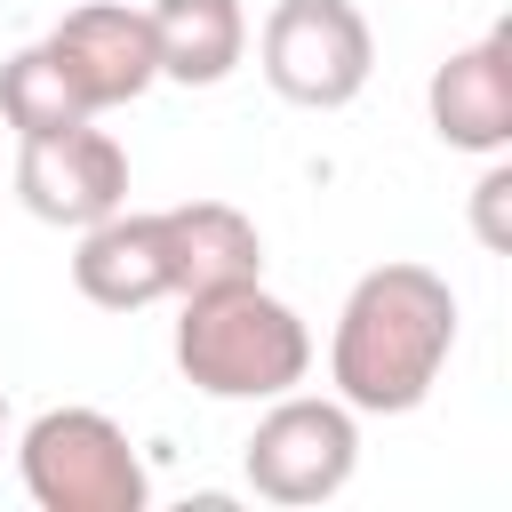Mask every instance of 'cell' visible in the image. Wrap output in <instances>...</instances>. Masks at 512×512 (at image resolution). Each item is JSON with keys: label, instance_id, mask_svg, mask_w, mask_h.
<instances>
[{"label": "cell", "instance_id": "obj_14", "mask_svg": "<svg viewBox=\"0 0 512 512\" xmlns=\"http://www.w3.org/2000/svg\"><path fill=\"white\" fill-rule=\"evenodd\" d=\"M0 432H8V392H0Z\"/></svg>", "mask_w": 512, "mask_h": 512}, {"label": "cell", "instance_id": "obj_1", "mask_svg": "<svg viewBox=\"0 0 512 512\" xmlns=\"http://www.w3.org/2000/svg\"><path fill=\"white\" fill-rule=\"evenodd\" d=\"M456 352V288L432 264H376L352 280L336 336H328V384L352 416H408L440 384Z\"/></svg>", "mask_w": 512, "mask_h": 512}, {"label": "cell", "instance_id": "obj_7", "mask_svg": "<svg viewBox=\"0 0 512 512\" xmlns=\"http://www.w3.org/2000/svg\"><path fill=\"white\" fill-rule=\"evenodd\" d=\"M48 56L64 64V80L80 88L88 112L136 104V96L160 80L152 16H144V8H120V0H88V8H72V16L48 32Z\"/></svg>", "mask_w": 512, "mask_h": 512}, {"label": "cell", "instance_id": "obj_2", "mask_svg": "<svg viewBox=\"0 0 512 512\" xmlns=\"http://www.w3.org/2000/svg\"><path fill=\"white\" fill-rule=\"evenodd\" d=\"M176 368L208 400H280L312 376V328L264 280L200 288L176 320Z\"/></svg>", "mask_w": 512, "mask_h": 512}, {"label": "cell", "instance_id": "obj_12", "mask_svg": "<svg viewBox=\"0 0 512 512\" xmlns=\"http://www.w3.org/2000/svg\"><path fill=\"white\" fill-rule=\"evenodd\" d=\"M0 120L16 128V144L24 136H56V128H80V120H96L88 104H80V88L64 80V64L48 56V40H32V48H16L8 64H0Z\"/></svg>", "mask_w": 512, "mask_h": 512}, {"label": "cell", "instance_id": "obj_11", "mask_svg": "<svg viewBox=\"0 0 512 512\" xmlns=\"http://www.w3.org/2000/svg\"><path fill=\"white\" fill-rule=\"evenodd\" d=\"M152 56H160V80H184V88H216L240 72L248 56V16L240 0H152Z\"/></svg>", "mask_w": 512, "mask_h": 512}, {"label": "cell", "instance_id": "obj_13", "mask_svg": "<svg viewBox=\"0 0 512 512\" xmlns=\"http://www.w3.org/2000/svg\"><path fill=\"white\" fill-rule=\"evenodd\" d=\"M504 208H512V168H504V152L488 160V176L472 184V232H480V248H512V224H504Z\"/></svg>", "mask_w": 512, "mask_h": 512}, {"label": "cell", "instance_id": "obj_5", "mask_svg": "<svg viewBox=\"0 0 512 512\" xmlns=\"http://www.w3.org/2000/svg\"><path fill=\"white\" fill-rule=\"evenodd\" d=\"M360 464V424L344 400H312V392H280L256 432H248V488L264 504H328Z\"/></svg>", "mask_w": 512, "mask_h": 512}, {"label": "cell", "instance_id": "obj_9", "mask_svg": "<svg viewBox=\"0 0 512 512\" xmlns=\"http://www.w3.org/2000/svg\"><path fill=\"white\" fill-rule=\"evenodd\" d=\"M72 288L104 312H144L160 296H176V264H168V232H160V208H112L104 224L80 232L72 248Z\"/></svg>", "mask_w": 512, "mask_h": 512}, {"label": "cell", "instance_id": "obj_8", "mask_svg": "<svg viewBox=\"0 0 512 512\" xmlns=\"http://www.w3.org/2000/svg\"><path fill=\"white\" fill-rule=\"evenodd\" d=\"M424 112H432V136L448 152H480L496 160L512 144V32H480L472 48H456L432 88H424Z\"/></svg>", "mask_w": 512, "mask_h": 512}, {"label": "cell", "instance_id": "obj_6", "mask_svg": "<svg viewBox=\"0 0 512 512\" xmlns=\"http://www.w3.org/2000/svg\"><path fill=\"white\" fill-rule=\"evenodd\" d=\"M16 192L40 224H64V232H88L104 224L112 208H128V152L104 136V128H56V136H24L16 152Z\"/></svg>", "mask_w": 512, "mask_h": 512}, {"label": "cell", "instance_id": "obj_3", "mask_svg": "<svg viewBox=\"0 0 512 512\" xmlns=\"http://www.w3.org/2000/svg\"><path fill=\"white\" fill-rule=\"evenodd\" d=\"M16 472L40 512H144L152 496L136 440L104 408H40L24 424Z\"/></svg>", "mask_w": 512, "mask_h": 512}, {"label": "cell", "instance_id": "obj_10", "mask_svg": "<svg viewBox=\"0 0 512 512\" xmlns=\"http://www.w3.org/2000/svg\"><path fill=\"white\" fill-rule=\"evenodd\" d=\"M160 232H168L176 296L232 288V280H264V232H256L232 200H184V208H160Z\"/></svg>", "mask_w": 512, "mask_h": 512}, {"label": "cell", "instance_id": "obj_4", "mask_svg": "<svg viewBox=\"0 0 512 512\" xmlns=\"http://www.w3.org/2000/svg\"><path fill=\"white\" fill-rule=\"evenodd\" d=\"M256 64L272 96L304 112H344L376 72V32L352 0H280L256 32Z\"/></svg>", "mask_w": 512, "mask_h": 512}]
</instances>
